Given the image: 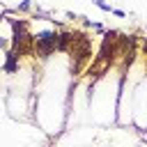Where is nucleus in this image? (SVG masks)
Instances as JSON below:
<instances>
[{"instance_id":"f257e3e1","label":"nucleus","mask_w":147,"mask_h":147,"mask_svg":"<svg viewBox=\"0 0 147 147\" xmlns=\"http://www.w3.org/2000/svg\"><path fill=\"white\" fill-rule=\"evenodd\" d=\"M5 71H16V53H9V60H7V64H5Z\"/></svg>"},{"instance_id":"f03ea898","label":"nucleus","mask_w":147,"mask_h":147,"mask_svg":"<svg viewBox=\"0 0 147 147\" xmlns=\"http://www.w3.org/2000/svg\"><path fill=\"white\" fill-rule=\"evenodd\" d=\"M94 2H96V5H99V7H101V9H106V11H110V5H106V2H103V0H94Z\"/></svg>"},{"instance_id":"7ed1b4c3","label":"nucleus","mask_w":147,"mask_h":147,"mask_svg":"<svg viewBox=\"0 0 147 147\" xmlns=\"http://www.w3.org/2000/svg\"><path fill=\"white\" fill-rule=\"evenodd\" d=\"M145 51H147V44H145Z\"/></svg>"}]
</instances>
